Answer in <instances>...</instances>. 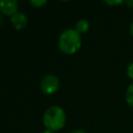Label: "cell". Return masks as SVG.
Returning a JSON list of instances; mask_svg holds the SVG:
<instances>
[{
  "mask_svg": "<svg viewBox=\"0 0 133 133\" xmlns=\"http://www.w3.org/2000/svg\"><path fill=\"white\" fill-rule=\"evenodd\" d=\"M71 133H86L84 130H80V129H78V130H74V131H72Z\"/></svg>",
  "mask_w": 133,
  "mask_h": 133,
  "instance_id": "12",
  "label": "cell"
},
{
  "mask_svg": "<svg viewBox=\"0 0 133 133\" xmlns=\"http://www.w3.org/2000/svg\"><path fill=\"white\" fill-rule=\"evenodd\" d=\"M106 4H108V5H118V4H122L123 3V1L122 0H117V1H104Z\"/></svg>",
  "mask_w": 133,
  "mask_h": 133,
  "instance_id": "10",
  "label": "cell"
},
{
  "mask_svg": "<svg viewBox=\"0 0 133 133\" xmlns=\"http://www.w3.org/2000/svg\"><path fill=\"white\" fill-rule=\"evenodd\" d=\"M43 133H53L52 131H49V130H46V131H44Z\"/></svg>",
  "mask_w": 133,
  "mask_h": 133,
  "instance_id": "14",
  "label": "cell"
},
{
  "mask_svg": "<svg viewBox=\"0 0 133 133\" xmlns=\"http://www.w3.org/2000/svg\"><path fill=\"white\" fill-rule=\"evenodd\" d=\"M88 29H89V23H88V21H86L85 19L79 20V21L76 23V25H75V30H76L78 33H80V34L87 32Z\"/></svg>",
  "mask_w": 133,
  "mask_h": 133,
  "instance_id": "6",
  "label": "cell"
},
{
  "mask_svg": "<svg viewBox=\"0 0 133 133\" xmlns=\"http://www.w3.org/2000/svg\"><path fill=\"white\" fill-rule=\"evenodd\" d=\"M19 3L17 0H0V11L6 16H12L18 12Z\"/></svg>",
  "mask_w": 133,
  "mask_h": 133,
  "instance_id": "4",
  "label": "cell"
},
{
  "mask_svg": "<svg viewBox=\"0 0 133 133\" xmlns=\"http://www.w3.org/2000/svg\"><path fill=\"white\" fill-rule=\"evenodd\" d=\"M65 112L59 106H51L49 107L43 117V122L47 130L49 131H58L65 124Z\"/></svg>",
  "mask_w": 133,
  "mask_h": 133,
  "instance_id": "2",
  "label": "cell"
},
{
  "mask_svg": "<svg viewBox=\"0 0 133 133\" xmlns=\"http://www.w3.org/2000/svg\"><path fill=\"white\" fill-rule=\"evenodd\" d=\"M58 47L65 54H74L81 47V34L75 29L63 30L58 38Z\"/></svg>",
  "mask_w": 133,
  "mask_h": 133,
  "instance_id": "1",
  "label": "cell"
},
{
  "mask_svg": "<svg viewBox=\"0 0 133 133\" xmlns=\"http://www.w3.org/2000/svg\"><path fill=\"white\" fill-rule=\"evenodd\" d=\"M130 33H131V35L133 36V21H132V23H131V25H130Z\"/></svg>",
  "mask_w": 133,
  "mask_h": 133,
  "instance_id": "13",
  "label": "cell"
},
{
  "mask_svg": "<svg viewBox=\"0 0 133 133\" xmlns=\"http://www.w3.org/2000/svg\"><path fill=\"white\" fill-rule=\"evenodd\" d=\"M129 7H131V8H133V0H129V1H126L125 2Z\"/></svg>",
  "mask_w": 133,
  "mask_h": 133,
  "instance_id": "11",
  "label": "cell"
},
{
  "mask_svg": "<svg viewBox=\"0 0 133 133\" xmlns=\"http://www.w3.org/2000/svg\"><path fill=\"white\" fill-rule=\"evenodd\" d=\"M10 22H11L14 28H16L18 30H21V29H23L27 26L28 20H27V17L23 12L18 11V12H16L15 15H12L10 17Z\"/></svg>",
  "mask_w": 133,
  "mask_h": 133,
  "instance_id": "5",
  "label": "cell"
},
{
  "mask_svg": "<svg viewBox=\"0 0 133 133\" xmlns=\"http://www.w3.org/2000/svg\"><path fill=\"white\" fill-rule=\"evenodd\" d=\"M125 99H126V102L129 106L133 107V82L127 87V90H126V95H125Z\"/></svg>",
  "mask_w": 133,
  "mask_h": 133,
  "instance_id": "7",
  "label": "cell"
},
{
  "mask_svg": "<svg viewBox=\"0 0 133 133\" xmlns=\"http://www.w3.org/2000/svg\"><path fill=\"white\" fill-rule=\"evenodd\" d=\"M59 87V79L53 74L46 75L41 81V89L46 95L54 94Z\"/></svg>",
  "mask_w": 133,
  "mask_h": 133,
  "instance_id": "3",
  "label": "cell"
},
{
  "mask_svg": "<svg viewBox=\"0 0 133 133\" xmlns=\"http://www.w3.org/2000/svg\"><path fill=\"white\" fill-rule=\"evenodd\" d=\"M29 3L34 7H42L47 3V1L46 0H30Z\"/></svg>",
  "mask_w": 133,
  "mask_h": 133,
  "instance_id": "8",
  "label": "cell"
},
{
  "mask_svg": "<svg viewBox=\"0 0 133 133\" xmlns=\"http://www.w3.org/2000/svg\"><path fill=\"white\" fill-rule=\"evenodd\" d=\"M127 75L131 80H133V62H131L127 66Z\"/></svg>",
  "mask_w": 133,
  "mask_h": 133,
  "instance_id": "9",
  "label": "cell"
},
{
  "mask_svg": "<svg viewBox=\"0 0 133 133\" xmlns=\"http://www.w3.org/2000/svg\"><path fill=\"white\" fill-rule=\"evenodd\" d=\"M2 23V18H1V16H0V24Z\"/></svg>",
  "mask_w": 133,
  "mask_h": 133,
  "instance_id": "15",
  "label": "cell"
}]
</instances>
